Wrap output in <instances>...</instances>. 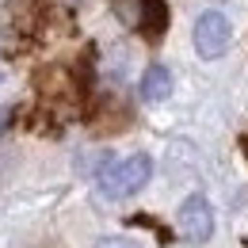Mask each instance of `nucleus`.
<instances>
[{"mask_svg":"<svg viewBox=\"0 0 248 248\" xmlns=\"http://www.w3.org/2000/svg\"><path fill=\"white\" fill-rule=\"evenodd\" d=\"M153 180V156L149 153H130L123 160H107L95 176V191L111 202L119 199H134L138 191H145V184Z\"/></svg>","mask_w":248,"mask_h":248,"instance_id":"f257e3e1","label":"nucleus"},{"mask_svg":"<svg viewBox=\"0 0 248 248\" xmlns=\"http://www.w3.org/2000/svg\"><path fill=\"white\" fill-rule=\"evenodd\" d=\"M191 38H195V54L202 62H217V58H225V50L233 42V23H229L225 12L206 8V12H199V19L191 27Z\"/></svg>","mask_w":248,"mask_h":248,"instance_id":"f03ea898","label":"nucleus"},{"mask_svg":"<svg viewBox=\"0 0 248 248\" xmlns=\"http://www.w3.org/2000/svg\"><path fill=\"white\" fill-rule=\"evenodd\" d=\"M119 16L126 27H134L138 34H145L149 42H156L160 34L168 31V0H115Z\"/></svg>","mask_w":248,"mask_h":248,"instance_id":"7ed1b4c3","label":"nucleus"},{"mask_svg":"<svg viewBox=\"0 0 248 248\" xmlns=\"http://www.w3.org/2000/svg\"><path fill=\"white\" fill-rule=\"evenodd\" d=\"M176 225L191 245H206L214 237V206L202 199V195H187L180 202V214H176Z\"/></svg>","mask_w":248,"mask_h":248,"instance_id":"20e7f679","label":"nucleus"},{"mask_svg":"<svg viewBox=\"0 0 248 248\" xmlns=\"http://www.w3.org/2000/svg\"><path fill=\"white\" fill-rule=\"evenodd\" d=\"M176 88V80H172V69L168 65H145V73H141V80H138V95H141V103H164L168 95Z\"/></svg>","mask_w":248,"mask_h":248,"instance_id":"39448f33","label":"nucleus"},{"mask_svg":"<svg viewBox=\"0 0 248 248\" xmlns=\"http://www.w3.org/2000/svg\"><path fill=\"white\" fill-rule=\"evenodd\" d=\"M95 248H145V245H138V241H130V237H99Z\"/></svg>","mask_w":248,"mask_h":248,"instance_id":"423d86ee","label":"nucleus"},{"mask_svg":"<svg viewBox=\"0 0 248 248\" xmlns=\"http://www.w3.org/2000/svg\"><path fill=\"white\" fill-rule=\"evenodd\" d=\"M4 126H8V111L0 107V134H4Z\"/></svg>","mask_w":248,"mask_h":248,"instance_id":"0eeeda50","label":"nucleus"},{"mask_svg":"<svg viewBox=\"0 0 248 248\" xmlns=\"http://www.w3.org/2000/svg\"><path fill=\"white\" fill-rule=\"evenodd\" d=\"M241 149H245V156H248V138H245V141H241Z\"/></svg>","mask_w":248,"mask_h":248,"instance_id":"6e6552de","label":"nucleus"},{"mask_svg":"<svg viewBox=\"0 0 248 248\" xmlns=\"http://www.w3.org/2000/svg\"><path fill=\"white\" fill-rule=\"evenodd\" d=\"M0 84H4V77H0Z\"/></svg>","mask_w":248,"mask_h":248,"instance_id":"1a4fd4ad","label":"nucleus"}]
</instances>
